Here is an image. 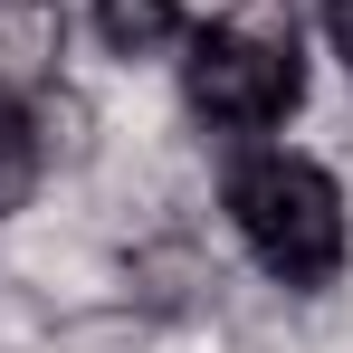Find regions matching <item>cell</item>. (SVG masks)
<instances>
[{"label":"cell","mask_w":353,"mask_h":353,"mask_svg":"<svg viewBox=\"0 0 353 353\" xmlns=\"http://www.w3.org/2000/svg\"><path fill=\"white\" fill-rule=\"evenodd\" d=\"M96 39L115 58H153L181 39V0H96Z\"/></svg>","instance_id":"277c9868"},{"label":"cell","mask_w":353,"mask_h":353,"mask_svg":"<svg viewBox=\"0 0 353 353\" xmlns=\"http://www.w3.org/2000/svg\"><path fill=\"white\" fill-rule=\"evenodd\" d=\"M230 230L248 239V258L287 287H325L353 248V220H344V191L325 163L305 153H239L230 163Z\"/></svg>","instance_id":"7a4b0ae2"},{"label":"cell","mask_w":353,"mask_h":353,"mask_svg":"<svg viewBox=\"0 0 353 353\" xmlns=\"http://www.w3.org/2000/svg\"><path fill=\"white\" fill-rule=\"evenodd\" d=\"M325 39H334V58L353 67V0H325Z\"/></svg>","instance_id":"8992f818"},{"label":"cell","mask_w":353,"mask_h":353,"mask_svg":"<svg viewBox=\"0 0 353 353\" xmlns=\"http://www.w3.org/2000/svg\"><path fill=\"white\" fill-rule=\"evenodd\" d=\"M181 96L210 134H268L305 105V29L287 0H239L210 29H191Z\"/></svg>","instance_id":"6da1fadb"},{"label":"cell","mask_w":353,"mask_h":353,"mask_svg":"<svg viewBox=\"0 0 353 353\" xmlns=\"http://www.w3.org/2000/svg\"><path fill=\"white\" fill-rule=\"evenodd\" d=\"M39 163H48V143H39V115L19 105V96H0V220L39 191Z\"/></svg>","instance_id":"5b68a950"},{"label":"cell","mask_w":353,"mask_h":353,"mask_svg":"<svg viewBox=\"0 0 353 353\" xmlns=\"http://www.w3.org/2000/svg\"><path fill=\"white\" fill-rule=\"evenodd\" d=\"M67 67V10L58 0H0V96H39Z\"/></svg>","instance_id":"3957f363"}]
</instances>
